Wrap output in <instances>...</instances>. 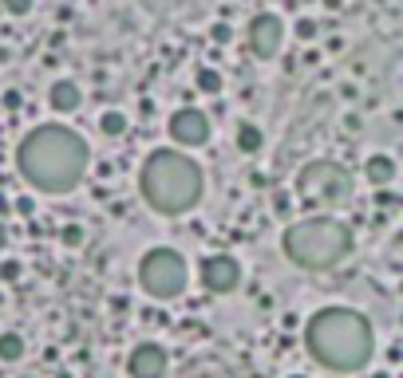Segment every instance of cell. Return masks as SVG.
Instances as JSON below:
<instances>
[{"label": "cell", "mask_w": 403, "mask_h": 378, "mask_svg": "<svg viewBox=\"0 0 403 378\" xmlns=\"http://www.w3.org/2000/svg\"><path fill=\"white\" fill-rule=\"evenodd\" d=\"M289 32L297 36L300 43H312V40L320 36V24H317L312 16H297V20H292V28H289Z\"/></svg>", "instance_id": "obj_17"}, {"label": "cell", "mask_w": 403, "mask_h": 378, "mask_svg": "<svg viewBox=\"0 0 403 378\" xmlns=\"http://www.w3.org/2000/svg\"><path fill=\"white\" fill-rule=\"evenodd\" d=\"M360 177H364V185H372V189L395 185V177H399V158H395L392 150H372L368 158H364V166H360Z\"/></svg>", "instance_id": "obj_12"}, {"label": "cell", "mask_w": 403, "mask_h": 378, "mask_svg": "<svg viewBox=\"0 0 403 378\" xmlns=\"http://www.w3.org/2000/svg\"><path fill=\"white\" fill-rule=\"evenodd\" d=\"M285 378H312V374H305V370H289Z\"/></svg>", "instance_id": "obj_30"}, {"label": "cell", "mask_w": 403, "mask_h": 378, "mask_svg": "<svg viewBox=\"0 0 403 378\" xmlns=\"http://www.w3.org/2000/svg\"><path fill=\"white\" fill-rule=\"evenodd\" d=\"M0 107L9 110V115H16V110H20V107H24V95H20V91H16V87H9V91L0 95Z\"/></svg>", "instance_id": "obj_23"}, {"label": "cell", "mask_w": 403, "mask_h": 378, "mask_svg": "<svg viewBox=\"0 0 403 378\" xmlns=\"http://www.w3.org/2000/svg\"><path fill=\"white\" fill-rule=\"evenodd\" d=\"M0 4H4V12H9L12 20H24L36 12V0H0Z\"/></svg>", "instance_id": "obj_20"}, {"label": "cell", "mask_w": 403, "mask_h": 378, "mask_svg": "<svg viewBox=\"0 0 403 378\" xmlns=\"http://www.w3.org/2000/svg\"><path fill=\"white\" fill-rule=\"evenodd\" d=\"M241 40H245L249 56L261 59V63H269V59H281L285 40H289V24H285L277 12H257V16H249Z\"/></svg>", "instance_id": "obj_9"}, {"label": "cell", "mask_w": 403, "mask_h": 378, "mask_svg": "<svg viewBox=\"0 0 403 378\" xmlns=\"http://www.w3.org/2000/svg\"><path fill=\"white\" fill-rule=\"evenodd\" d=\"M292 194L305 209H344L356 197V174L340 158H309L292 174Z\"/></svg>", "instance_id": "obj_6"}, {"label": "cell", "mask_w": 403, "mask_h": 378, "mask_svg": "<svg viewBox=\"0 0 403 378\" xmlns=\"http://www.w3.org/2000/svg\"><path fill=\"white\" fill-rule=\"evenodd\" d=\"M9 244H12V233H9V221H0V256L9 252Z\"/></svg>", "instance_id": "obj_26"}, {"label": "cell", "mask_w": 403, "mask_h": 378, "mask_svg": "<svg viewBox=\"0 0 403 378\" xmlns=\"http://www.w3.org/2000/svg\"><path fill=\"white\" fill-rule=\"evenodd\" d=\"M166 142L178 150H206L214 142V118L202 107H174L166 115Z\"/></svg>", "instance_id": "obj_8"}, {"label": "cell", "mask_w": 403, "mask_h": 378, "mask_svg": "<svg viewBox=\"0 0 403 378\" xmlns=\"http://www.w3.org/2000/svg\"><path fill=\"white\" fill-rule=\"evenodd\" d=\"M0 276H4V280H16V276H20V261H4V268H0Z\"/></svg>", "instance_id": "obj_27"}, {"label": "cell", "mask_w": 403, "mask_h": 378, "mask_svg": "<svg viewBox=\"0 0 403 378\" xmlns=\"http://www.w3.org/2000/svg\"><path fill=\"white\" fill-rule=\"evenodd\" d=\"M87 241L83 225H76V221H68V225L60 229V244H68V248H79V244Z\"/></svg>", "instance_id": "obj_18"}, {"label": "cell", "mask_w": 403, "mask_h": 378, "mask_svg": "<svg viewBox=\"0 0 403 378\" xmlns=\"http://www.w3.org/2000/svg\"><path fill=\"white\" fill-rule=\"evenodd\" d=\"M399 351H403V347H399V339H392V343H387L384 347V362H387V367H399Z\"/></svg>", "instance_id": "obj_24"}, {"label": "cell", "mask_w": 403, "mask_h": 378, "mask_svg": "<svg viewBox=\"0 0 403 378\" xmlns=\"http://www.w3.org/2000/svg\"><path fill=\"white\" fill-rule=\"evenodd\" d=\"M233 146H238L241 158H257V154L265 150V130H261L257 122H238V130H233Z\"/></svg>", "instance_id": "obj_13"}, {"label": "cell", "mask_w": 403, "mask_h": 378, "mask_svg": "<svg viewBox=\"0 0 403 378\" xmlns=\"http://www.w3.org/2000/svg\"><path fill=\"white\" fill-rule=\"evenodd\" d=\"M281 256L309 276L340 272L356 256V229L340 213L309 209L300 217H289V225L281 229Z\"/></svg>", "instance_id": "obj_4"}, {"label": "cell", "mask_w": 403, "mask_h": 378, "mask_svg": "<svg viewBox=\"0 0 403 378\" xmlns=\"http://www.w3.org/2000/svg\"><path fill=\"white\" fill-rule=\"evenodd\" d=\"M300 347L328 374H364L379 355V331L368 311L325 303L300 323Z\"/></svg>", "instance_id": "obj_2"}, {"label": "cell", "mask_w": 403, "mask_h": 378, "mask_svg": "<svg viewBox=\"0 0 403 378\" xmlns=\"http://www.w3.org/2000/svg\"><path fill=\"white\" fill-rule=\"evenodd\" d=\"M300 4H312V0H300Z\"/></svg>", "instance_id": "obj_31"}, {"label": "cell", "mask_w": 403, "mask_h": 378, "mask_svg": "<svg viewBox=\"0 0 403 378\" xmlns=\"http://www.w3.org/2000/svg\"><path fill=\"white\" fill-rule=\"evenodd\" d=\"M95 150L83 130L63 118H48L24 130L12 150V169L36 197H71L91 177Z\"/></svg>", "instance_id": "obj_1"}, {"label": "cell", "mask_w": 403, "mask_h": 378, "mask_svg": "<svg viewBox=\"0 0 403 378\" xmlns=\"http://www.w3.org/2000/svg\"><path fill=\"white\" fill-rule=\"evenodd\" d=\"M194 91L206 95V99H218V95L225 91V75L218 68H210V63H198L194 68Z\"/></svg>", "instance_id": "obj_14"}, {"label": "cell", "mask_w": 403, "mask_h": 378, "mask_svg": "<svg viewBox=\"0 0 403 378\" xmlns=\"http://www.w3.org/2000/svg\"><path fill=\"white\" fill-rule=\"evenodd\" d=\"M9 217H12V197L0 189V221H9Z\"/></svg>", "instance_id": "obj_28"}, {"label": "cell", "mask_w": 403, "mask_h": 378, "mask_svg": "<svg viewBox=\"0 0 403 378\" xmlns=\"http://www.w3.org/2000/svg\"><path fill=\"white\" fill-rule=\"evenodd\" d=\"M28 359V339L20 331H0V362L4 367H16Z\"/></svg>", "instance_id": "obj_16"}, {"label": "cell", "mask_w": 403, "mask_h": 378, "mask_svg": "<svg viewBox=\"0 0 403 378\" xmlns=\"http://www.w3.org/2000/svg\"><path fill=\"white\" fill-rule=\"evenodd\" d=\"M364 374H368V378H395V370L392 367H368Z\"/></svg>", "instance_id": "obj_29"}, {"label": "cell", "mask_w": 403, "mask_h": 378, "mask_svg": "<svg viewBox=\"0 0 403 378\" xmlns=\"http://www.w3.org/2000/svg\"><path fill=\"white\" fill-rule=\"evenodd\" d=\"M372 205H379V209H399L403 197L395 194L392 185H384V189H376V194H372Z\"/></svg>", "instance_id": "obj_19"}, {"label": "cell", "mask_w": 403, "mask_h": 378, "mask_svg": "<svg viewBox=\"0 0 403 378\" xmlns=\"http://www.w3.org/2000/svg\"><path fill=\"white\" fill-rule=\"evenodd\" d=\"M83 87L76 83V79H52L48 83V95H44V103H48V110H52L56 118H71L83 110Z\"/></svg>", "instance_id": "obj_11"}, {"label": "cell", "mask_w": 403, "mask_h": 378, "mask_svg": "<svg viewBox=\"0 0 403 378\" xmlns=\"http://www.w3.org/2000/svg\"><path fill=\"white\" fill-rule=\"evenodd\" d=\"M210 43H218V48H230V43H233V28L225 24V20L210 24Z\"/></svg>", "instance_id": "obj_21"}, {"label": "cell", "mask_w": 403, "mask_h": 378, "mask_svg": "<svg viewBox=\"0 0 403 378\" xmlns=\"http://www.w3.org/2000/svg\"><path fill=\"white\" fill-rule=\"evenodd\" d=\"M123 370H127V378H166L170 374V351L158 339H138L127 351Z\"/></svg>", "instance_id": "obj_10"}, {"label": "cell", "mask_w": 403, "mask_h": 378, "mask_svg": "<svg viewBox=\"0 0 403 378\" xmlns=\"http://www.w3.org/2000/svg\"><path fill=\"white\" fill-rule=\"evenodd\" d=\"M135 189L138 201L155 217L178 221L206 201V169L194 158V150H178L170 142L151 146L135 169Z\"/></svg>", "instance_id": "obj_3"}, {"label": "cell", "mask_w": 403, "mask_h": 378, "mask_svg": "<svg viewBox=\"0 0 403 378\" xmlns=\"http://www.w3.org/2000/svg\"><path fill=\"white\" fill-rule=\"evenodd\" d=\"M95 126H99V135H103V138L119 142V138L131 130V115H127V110H119V107H107L103 115H99V122H95Z\"/></svg>", "instance_id": "obj_15"}, {"label": "cell", "mask_w": 403, "mask_h": 378, "mask_svg": "<svg viewBox=\"0 0 403 378\" xmlns=\"http://www.w3.org/2000/svg\"><path fill=\"white\" fill-rule=\"evenodd\" d=\"M289 209H292L289 194H285V189H277V194H273V213H281V217H289Z\"/></svg>", "instance_id": "obj_25"}, {"label": "cell", "mask_w": 403, "mask_h": 378, "mask_svg": "<svg viewBox=\"0 0 403 378\" xmlns=\"http://www.w3.org/2000/svg\"><path fill=\"white\" fill-rule=\"evenodd\" d=\"M12 213H20V217H36V194L28 189V194L12 197Z\"/></svg>", "instance_id": "obj_22"}, {"label": "cell", "mask_w": 403, "mask_h": 378, "mask_svg": "<svg viewBox=\"0 0 403 378\" xmlns=\"http://www.w3.org/2000/svg\"><path fill=\"white\" fill-rule=\"evenodd\" d=\"M194 280H198V288H202L206 295H218V300H222V295H233L241 284H245V264H241V256L218 248V252L198 256Z\"/></svg>", "instance_id": "obj_7"}, {"label": "cell", "mask_w": 403, "mask_h": 378, "mask_svg": "<svg viewBox=\"0 0 403 378\" xmlns=\"http://www.w3.org/2000/svg\"><path fill=\"white\" fill-rule=\"evenodd\" d=\"M135 288L151 303L170 308V303L186 300V292L194 288V264L174 244H151L135 261Z\"/></svg>", "instance_id": "obj_5"}]
</instances>
